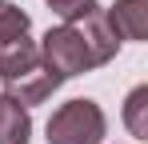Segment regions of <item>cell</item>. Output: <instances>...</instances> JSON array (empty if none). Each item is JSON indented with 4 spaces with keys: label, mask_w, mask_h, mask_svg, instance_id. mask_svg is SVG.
<instances>
[{
    "label": "cell",
    "mask_w": 148,
    "mask_h": 144,
    "mask_svg": "<svg viewBox=\"0 0 148 144\" xmlns=\"http://www.w3.org/2000/svg\"><path fill=\"white\" fill-rule=\"evenodd\" d=\"M72 24L80 28V36H84V44H88L92 68L108 64V60L120 52V40H116V32H112V28H108V20H104V8H96V12H88V16H80V20H72Z\"/></svg>",
    "instance_id": "obj_4"
},
{
    "label": "cell",
    "mask_w": 148,
    "mask_h": 144,
    "mask_svg": "<svg viewBox=\"0 0 148 144\" xmlns=\"http://www.w3.org/2000/svg\"><path fill=\"white\" fill-rule=\"evenodd\" d=\"M40 64L48 72H56L60 80H72V76L92 68L88 44H84V36H80L76 24H56V28L44 32V40H40Z\"/></svg>",
    "instance_id": "obj_2"
},
{
    "label": "cell",
    "mask_w": 148,
    "mask_h": 144,
    "mask_svg": "<svg viewBox=\"0 0 148 144\" xmlns=\"http://www.w3.org/2000/svg\"><path fill=\"white\" fill-rule=\"evenodd\" d=\"M32 64H40V44H36L28 32L0 40V80H12V76L28 72Z\"/></svg>",
    "instance_id": "obj_6"
},
{
    "label": "cell",
    "mask_w": 148,
    "mask_h": 144,
    "mask_svg": "<svg viewBox=\"0 0 148 144\" xmlns=\"http://www.w3.org/2000/svg\"><path fill=\"white\" fill-rule=\"evenodd\" d=\"M32 20H28L24 8H16V4H8V0H0V40H8V36H20L28 32Z\"/></svg>",
    "instance_id": "obj_9"
},
{
    "label": "cell",
    "mask_w": 148,
    "mask_h": 144,
    "mask_svg": "<svg viewBox=\"0 0 148 144\" xmlns=\"http://www.w3.org/2000/svg\"><path fill=\"white\" fill-rule=\"evenodd\" d=\"M32 140V116L20 100L0 92V144H28Z\"/></svg>",
    "instance_id": "obj_7"
},
{
    "label": "cell",
    "mask_w": 148,
    "mask_h": 144,
    "mask_svg": "<svg viewBox=\"0 0 148 144\" xmlns=\"http://www.w3.org/2000/svg\"><path fill=\"white\" fill-rule=\"evenodd\" d=\"M48 144H104V132H108V120H104V108L88 96H76L68 104H60L48 116V128H44Z\"/></svg>",
    "instance_id": "obj_1"
},
{
    "label": "cell",
    "mask_w": 148,
    "mask_h": 144,
    "mask_svg": "<svg viewBox=\"0 0 148 144\" xmlns=\"http://www.w3.org/2000/svg\"><path fill=\"white\" fill-rule=\"evenodd\" d=\"M124 124H128V132L136 140L148 136V84H136L128 92V100H124Z\"/></svg>",
    "instance_id": "obj_8"
},
{
    "label": "cell",
    "mask_w": 148,
    "mask_h": 144,
    "mask_svg": "<svg viewBox=\"0 0 148 144\" xmlns=\"http://www.w3.org/2000/svg\"><path fill=\"white\" fill-rule=\"evenodd\" d=\"M60 84H64V80H60L56 72H48L44 64H32L28 72L12 76V80H4V92L12 96V100H20L24 108H32V104H44Z\"/></svg>",
    "instance_id": "obj_3"
},
{
    "label": "cell",
    "mask_w": 148,
    "mask_h": 144,
    "mask_svg": "<svg viewBox=\"0 0 148 144\" xmlns=\"http://www.w3.org/2000/svg\"><path fill=\"white\" fill-rule=\"evenodd\" d=\"M104 20L116 32V40H144L148 36V0H116L104 8Z\"/></svg>",
    "instance_id": "obj_5"
},
{
    "label": "cell",
    "mask_w": 148,
    "mask_h": 144,
    "mask_svg": "<svg viewBox=\"0 0 148 144\" xmlns=\"http://www.w3.org/2000/svg\"><path fill=\"white\" fill-rule=\"evenodd\" d=\"M44 4L60 16V24H72L80 16H88V12H96V0H44Z\"/></svg>",
    "instance_id": "obj_10"
}]
</instances>
